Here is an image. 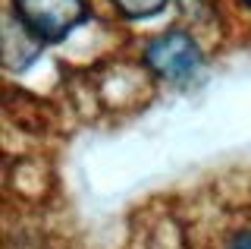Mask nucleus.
Segmentation results:
<instances>
[{"mask_svg":"<svg viewBox=\"0 0 251 249\" xmlns=\"http://www.w3.org/2000/svg\"><path fill=\"white\" fill-rule=\"evenodd\" d=\"M22 32L41 44H57L88 19L85 0H13Z\"/></svg>","mask_w":251,"mask_h":249,"instance_id":"obj_1","label":"nucleus"},{"mask_svg":"<svg viewBox=\"0 0 251 249\" xmlns=\"http://www.w3.org/2000/svg\"><path fill=\"white\" fill-rule=\"evenodd\" d=\"M226 249H251V230H239L229 237V243H226Z\"/></svg>","mask_w":251,"mask_h":249,"instance_id":"obj_4","label":"nucleus"},{"mask_svg":"<svg viewBox=\"0 0 251 249\" xmlns=\"http://www.w3.org/2000/svg\"><path fill=\"white\" fill-rule=\"evenodd\" d=\"M145 66L160 79L185 82L201 66V48L188 32L173 29V32H163L145 44Z\"/></svg>","mask_w":251,"mask_h":249,"instance_id":"obj_2","label":"nucleus"},{"mask_svg":"<svg viewBox=\"0 0 251 249\" xmlns=\"http://www.w3.org/2000/svg\"><path fill=\"white\" fill-rule=\"evenodd\" d=\"M116 10L123 13L126 19H145V16H154L167 6V0H110Z\"/></svg>","mask_w":251,"mask_h":249,"instance_id":"obj_3","label":"nucleus"}]
</instances>
